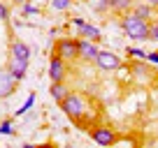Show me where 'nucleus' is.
<instances>
[{
  "instance_id": "obj_1",
  "label": "nucleus",
  "mask_w": 158,
  "mask_h": 148,
  "mask_svg": "<svg viewBox=\"0 0 158 148\" xmlns=\"http://www.w3.org/2000/svg\"><path fill=\"white\" fill-rule=\"evenodd\" d=\"M118 25H121V30L126 33L128 40H133V42H149V25H151V21L137 16L135 12H126V14H121Z\"/></svg>"
},
{
  "instance_id": "obj_2",
  "label": "nucleus",
  "mask_w": 158,
  "mask_h": 148,
  "mask_svg": "<svg viewBox=\"0 0 158 148\" xmlns=\"http://www.w3.org/2000/svg\"><path fill=\"white\" fill-rule=\"evenodd\" d=\"M60 111H63L68 118H72L74 123H79V120L89 114V107H86V99L79 93H72V90H70V93L65 95V99L60 102Z\"/></svg>"
},
{
  "instance_id": "obj_3",
  "label": "nucleus",
  "mask_w": 158,
  "mask_h": 148,
  "mask_svg": "<svg viewBox=\"0 0 158 148\" xmlns=\"http://www.w3.org/2000/svg\"><path fill=\"white\" fill-rule=\"evenodd\" d=\"M54 53L60 56L63 60H68V63H72V60H79V53H77V40H72V37H60V40H56Z\"/></svg>"
},
{
  "instance_id": "obj_4",
  "label": "nucleus",
  "mask_w": 158,
  "mask_h": 148,
  "mask_svg": "<svg viewBox=\"0 0 158 148\" xmlns=\"http://www.w3.org/2000/svg\"><path fill=\"white\" fill-rule=\"evenodd\" d=\"M89 132H91V139H93L98 146H114V143L118 141L116 130H112L109 125H95V127H91Z\"/></svg>"
},
{
  "instance_id": "obj_5",
  "label": "nucleus",
  "mask_w": 158,
  "mask_h": 148,
  "mask_svg": "<svg viewBox=\"0 0 158 148\" xmlns=\"http://www.w3.org/2000/svg\"><path fill=\"white\" fill-rule=\"evenodd\" d=\"M72 25L77 28V37H86V40H93V42H100V40H102V33H100L98 25H93L91 21L81 19V16H74V19H72Z\"/></svg>"
},
{
  "instance_id": "obj_6",
  "label": "nucleus",
  "mask_w": 158,
  "mask_h": 148,
  "mask_svg": "<svg viewBox=\"0 0 158 148\" xmlns=\"http://www.w3.org/2000/svg\"><path fill=\"white\" fill-rule=\"evenodd\" d=\"M77 53H79V60H81V63H95V58H98V53H100V46H98V42H93V40L79 37L77 40Z\"/></svg>"
},
{
  "instance_id": "obj_7",
  "label": "nucleus",
  "mask_w": 158,
  "mask_h": 148,
  "mask_svg": "<svg viewBox=\"0 0 158 148\" xmlns=\"http://www.w3.org/2000/svg\"><path fill=\"white\" fill-rule=\"evenodd\" d=\"M95 65H98L102 72H116V69L123 67V60H121L118 53H114V51H102L100 49L98 58H95Z\"/></svg>"
},
{
  "instance_id": "obj_8",
  "label": "nucleus",
  "mask_w": 158,
  "mask_h": 148,
  "mask_svg": "<svg viewBox=\"0 0 158 148\" xmlns=\"http://www.w3.org/2000/svg\"><path fill=\"white\" fill-rule=\"evenodd\" d=\"M68 76V60H63L60 56H51L49 60V79L51 81H65Z\"/></svg>"
},
{
  "instance_id": "obj_9",
  "label": "nucleus",
  "mask_w": 158,
  "mask_h": 148,
  "mask_svg": "<svg viewBox=\"0 0 158 148\" xmlns=\"http://www.w3.org/2000/svg\"><path fill=\"white\" fill-rule=\"evenodd\" d=\"M16 84H19V81L10 74V69H7V67L0 69V99L12 97V95L16 93Z\"/></svg>"
},
{
  "instance_id": "obj_10",
  "label": "nucleus",
  "mask_w": 158,
  "mask_h": 148,
  "mask_svg": "<svg viewBox=\"0 0 158 148\" xmlns=\"http://www.w3.org/2000/svg\"><path fill=\"white\" fill-rule=\"evenodd\" d=\"M28 63H30V60L10 56V58H7V69H10V74L14 76L16 81H23L26 79V72H28Z\"/></svg>"
},
{
  "instance_id": "obj_11",
  "label": "nucleus",
  "mask_w": 158,
  "mask_h": 148,
  "mask_svg": "<svg viewBox=\"0 0 158 148\" xmlns=\"http://www.w3.org/2000/svg\"><path fill=\"white\" fill-rule=\"evenodd\" d=\"M133 12H135L137 16H142V19H147V21H153V19L158 16V7L151 5V2H147V0L135 2V5H133Z\"/></svg>"
},
{
  "instance_id": "obj_12",
  "label": "nucleus",
  "mask_w": 158,
  "mask_h": 148,
  "mask_svg": "<svg viewBox=\"0 0 158 148\" xmlns=\"http://www.w3.org/2000/svg\"><path fill=\"white\" fill-rule=\"evenodd\" d=\"M7 56H16V58L30 60L33 51H30V46L26 44V42H21V40H12V42H10V53H7Z\"/></svg>"
},
{
  "instance_id": "obj_13",
  "label": "nucleus",
  "mask_w": 158,
  "mask_h": 148,
  "mask_svg": "<svg viewBox=\"0 0 158 148\" xmlns=\"http://www.w3.org/2000/svg\"><path fill=\"white\" fill-rule=\"evenodd\" d=\"M70 93V88L65 86V81H51V88H49V95H51V99L54 102H63L65 99V95Z\"/></svg>"
},
{
  "instance_id": "obj_14",
  "label": "nucleus",
  "mask_w": 158,
  "mask_h": 148,
  "mask_svg": "<svg viewBox=\"0 0 158 148\" xmlns=\"http://www.w3.org/2000/svg\"><path fill=\"white\" fill-rule=\"evenodd\" d=\"M109 2V12H114V14H126V12H133V5L135 0H107Z\"/></svg>"
},
{
  "instance_id": "obj_15",
  "label": "nucleus",
  "mask_w": 158,
  "mask_h": 148,
  "mask_svg": "<svg viewBox=\"0 0 158 148\" xmlns=\"http://www.w3.org/2000/svg\"><path fill=\"white\" fill-rule=\"evenodd\" d=\"M128 69L137 76V79H142V81L149 79V74H151V72H149V63H147V60H133V63L128 65Z\"/></svg>"
},
{
  "instance_id": "obj_16",
  "label": "nucleus",
  "mask_w": 158,
  "mask_h": 148,
  "mask_svg": "<svg viewBox=\"0 0 158 148\" xmlns=\"http://www.w3.org/2000/svg\"><path fill=\"white\" fill-rule=\"evenodd\" d=\"M126 56H128V58H133V60H147V51L137 49V46H128Z\"/></svg>"
},
{
  "instance_id": "obj_17",
  "label": "nucleus",
  "mask_w": 158,
  "mask_h": 148,
  "mask_svg": "<svg viewBox=\"0 0 158 148\" xmlns=\"http://www.w3.org/2000/svg\"><path fill=\"white\" fill-rule=\"evenodd\" d=\"M33 104H35V93H30V95H28V99H26V102L21 104V109H19V111H14V114H16V116H23V114H28L30 109H33Z\"/></svg>"
},
{
  "instance_id": "obj_18",
  "label": "nucleus",
  "mask_w": 158,
  "mask_h": 148,
  "mask_svg": "<svg viewBox=\"0 0 158 148\" xmlns=\"http://www.w3.org/2000/svg\"><path fill=\"white\" fill-rule=\"evenodd\" d=\"M149 42H156L158 44V16L151 21V25H149Z\"/></svg>"
},
{
  "instance_id": "obj_19",
  "label": "nucleus",
  "mask_w": 158,
  "mask_h": 148,
  "mask_svg": "<svg viewBox=\"0 0 158 148\" xmlns=\"http://www.w3.org/2000/svg\"><path fill=\"white\" fill-rule=\"evenodd\" d=\"M21 12H23V16H37L40 14V10L35 5H30V2H23V10Z\"/></svg>"
},
{
  "instance_id": "obj_20",
  "label": "nucleus",
  "mask_w": 158,
  "mask_h": 148,
  "mask_svg": "<svg viewBox=\"0 0 158 148\" xmlns=\"http://www.w3.org/2000/svg\"><path fill=\"white\" fill-rule=\"evenodd\" d=\"M51 7L58 10V12H65L70 7V0H51Z\"/></svg>"
},
{
  "instance_id": "obj_21",
  "label": "nucleus",
  "mask_w": 158,
  "mask_h": 148,
  "mask_svg": "<svg viewBox=\"0 0 158 148\" xmlns=\"http://www.w3.org/2000/svg\"><path fill=\"white\" fill-rule=\"evenodd\" d=\"M0 134H7V137L14 134V130H12V120H2V123H0Z\"/></svg>"
},
{
  "instance_id": "obj_22",
  "label": "nucleus",
  "mask_w": 158,
  "mask_h": 148,
  "mask_svg": "<svg viewBox=\"0 0 158 148\" xmlns=\"http://www.w3.org/2000/svg\"><path fill=\"white\" fill-rule=\"evenodd\" d=\"M95 12H100V14H105V12H109V2L107 0H98V2H95Z\"/></svg>"
},
{
  "instance_id": "obj_23",
  "label": "nucleus",
  "mask_w": 158,
  "mask_h": 148,
  "mask_svg": "<svg viewBox=\"0 0 158 148\" xmlns=\"http://www.w3.org/2000/svg\"><path fill=\"white\" fill-rule=\"evenodd\" d=\"M7 19H10V10H7V5L0 2V21H7Z\"/></svg>"
},
{
  "instance_id": "obj_24",
  "label": "nucleus",
  "mask_w": 158,
  "mask_h": 148,
  "mask_svg": "<svg viewBox=\"0 0 158 148\" xmlns=\"http://www.w3.org/2000/svg\"><path fill=\"white\" fill-rule=\"evenodd\" d=\"M147 63H149V65H158V51L147 53Z\"/></svg>"
},
{
  "instance_id": "obj_25",
  "label": "nucleus",
  "mask_w": 158,
  "mask_h": 148,
  "mask_svg": "<svg viewBox=\"0 0 158 148\" xmlns=\"http://www.w3.org/2000/svg\"><path fill=\"white\" fill-rule=\"evenodd\" d=\"M14 5H23V2H28V0H12Z\"/></svg>"
},
{
  "instance_id": "obj_26",
  "label": "nucleus",
  "mask_w": 158,
  "mask_h": 148,
  "mask_svg": "<svg viewBox=\"0 0 158 148\" xmlns=\"http://www.w3.org/2000/svg\"><path fill=\"white\" fill-rule=\"evenodd\" d=\"M147 2H151V5H156V7H158V0H147Z\"/></svg>"
},
{
  "instance_id": "obj_27",
  "label": "nucleus",
  "mask_w": 158,
  "mask_h": 148,
  "mask_svg": "<svg viewBox=\"0 0 158 148\" xmlns=\"http://www.w3.org/2000/svg\"><path fill=\"white\" fill-rule=\"evenodd\" d=\"M89 2H91V0H89Z\"/></svg>"
}]
</instances>
